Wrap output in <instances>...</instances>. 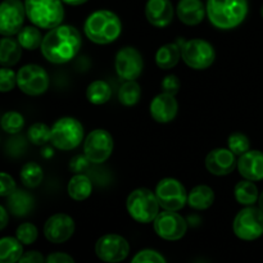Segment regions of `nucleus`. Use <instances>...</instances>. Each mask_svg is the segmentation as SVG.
Segmentation results:
<instances>
[{"label": "nucleus", "mask_w": 263, "mask_h": 263, "mask_svg": "<svg viewBox=\"0 0 263 263\" xmlns=\"http://www.w3.org/2000/svg\"><path fill=\"white\" fill-rule=\"evenodd\" d=\"M261 14H262V17H263V5H262V9H261Z\"/></svg>", "instance_id": "48"}, {"label": "nucleus", "mask_w": 263, "mask_h": 263, "mask_svg": "<svg viewBox=\"0 0 263 263\" xmlns=\"http://www.w3.org/2000/svg\"><path fill=\"white\" fill-rule=\"evenodd\" d=\"M145 15L156 27H166L174 20V7L170 0H148Z\"/></svg>", "instance_id": "20"}, {"label": "nucleus", "mask_w": 263, "mask_h": 263, "mask_svg": "<svg viewBox=\"0 0 263 263\" xmlns=\"http://www.w3.org/2000/svg\"><path fill=\"white\" fill-rule=\"evenodd\" d=\"M17 35L18 43L21 44V46L23 49H27V50H35V49H37L39 46H41L44 40V37H41V32L39 31V28L33 27V26L23 27Z\"/></svg>", "instance_id": "31"}, {"label": "nucleus", "mask_w": 263, "mask_h": 263, "mask_svg": "<svg viewBox=\"0 0 263 263\" xmlns=\"http://www.w3.org/2000/svg\"><path fill=\"white\" fill-rule=\"evenodd\" d=\"M153 222L157 235L168 241L180 240L187 230L186 221L174 211H163Z\"/></svg>", "instance_id": "14"}, {"label": "nucleus", "mask_w": 263, "mask_h": 263, "mask_svg": "<svg viewBox=\"0 0 263 263\" xmlns=\"http://www.w3.org/2000/svg\"><path fill=\"white\" fill-rule=\"evenodd\" d=\"M234 195L239 204L241 205H253L259 199L258 187L251 180H243L238 182L234 189Z\"/></svg>", "instance_id": "28"}, {"label": "nucleus", "mask_w": 263, "mask_h": 263, "mask_svg": "<svg viewBox=\"0 0 263 263\" xmlns=\"http://www.w3.org/2000/svg\"><path fill=\"white\" fill-rule=\"evenodd\" d=\"M87 163H90V161L86 158V157H85V156L84 157L77 156V157H74V158L71 161L69 168H71L73 172H77V174H80V172H82L85 168H86Z\"/></svg>", "instance_id": "44"}, {"label": "nucleus", "mask_w": 263, "mask_h": 263, "mask_svg": "<svg viewBox=\"0 0 263 263\" xmlns=\"http://www.w3.org/2000/svg\"><path fill=\"white\" fill-rule=\"evenodd\" d=\"M234 234L241 240L252 241L263 235V211L247 205L236 215L233 223Z\"/></svg>", "instance_id": "7"}, {"label": "nucleus", "mask_w": 263, "mask_h": 263, "mask_svg": "<svg viewBox=\"0 0 263 263\" xmlns=\"http://www.w3.org/2000/svg\"><path fill=\"white\" fill-rule=\"evenodd\" d=\"M35 200L31 194L23 190H15L12 195L7 198V208L12 215L17 217L27 216L33 210Z\"/></svg>", "instance_id": "22"}, {"label": "nucleus", "mask_w": 263, "mask_h": 263, "mask_svg": "<svg viewBox=\"0 0 263 263\" xmlns=\"http://www.w3.org/2000/svg\"><path fill=\"white\" fill-rule=\"evenodd\" d=\"M21 44L18 40L4 36L0 44V63L3 67H10L18 63L22 55Z\"/></svg>", "instance_id": "25"}, {"label": "nucleus", "mask_w": 263, "mask_h": 263, "mask_svg": "<svg viewBox=\"0 0 263 263\" xmlns=\"http://www.w3.org/2000/svg\"><path fill=\"white\" fill-rule=\"evenodd\" d=\"M128 213L135 221L140 223H149L156 220L159 215V202L156 193L152 190L140 187L128 195L126 202Z\"/></svg>", "instance_id": "5"}, {"label": "nucleus", "mask_w": 263, "mask_h": 263, "mask_svg": "<svg viewBox=\"0 0 263 263\" xmlns=\"http://www.w3.org/2000/svg\"><path fill=\"white\" fill-rule=\"evenodd\" d=\"M25 15L26 7L21 0H4L0 5V33L13 36L20 32Z\"/></svg>", "instance_id": "13"}, {"label": "nucleus", "mask_w": 263, "mask_h": 263, "mask_svg": "<svg viewBox=\"0 0 263 263\" xmlns=\"http://www.w3.org/2000/svg\"><path fill=\"white\" fill-rule=\"evenodd\" d=\"M181 58V48L177 44H166L156 53V63L159 68L170 69L176 66Z\"/></svg>", "instance_id": "26"}, {"label": "nucleus", "mask_w": 263, "mask_h": 263, "mask_svg": "<svg viewBox=\"0 0 263 263\" xmlns=\"http://www.w3.org/2000/svg\"><path fill=\"white\" fill-rule=\"evenodd\" d=\"M84 127L76 118L63 117L51 127V144L61 151H72L81 144Z\"/></svg>", "instance_id": "6"}, {"label": "nucleus", "mask_w": 263, "mask_h": 263, "mask_svg": "<svg viewBox=\"0 0 263 263\" xmlns=\"http://www.w3.org/2000/svg\"><path fill=\"white\" fill-rule=\"evenodd\" d=\"M45 263H74V259L69 254L57 252V253L49 254L48 258L45 259Z\"/></svg>", "instance_id": "43"}, {"label": "nucleus", "mask_w": 263, "mask_h": 263, "mask_svg": "<svg viewBox=\"0 0 263 263\" xmlns=\"http://www.w3.org/2000/svg\"><path fill=\"white\" fill-rule=\"evenodd\" d=\"M215 202V193L207 185H198L187 194V204L197 211H204Z\"/></svg>", "instance_id": "23"}, {"label": "nucleus", "mask_w": 263, "mask_h": 263, "mask_svg": "<svg viewBox=\"0 0 263 263\" xmlns=\"http://www.w3.org/2000/svg\"><path fill=\"white\" fill-rule=\"evenodd\" d=\"M22 254V243L17 238L5 236L0 240V263H18Z\"/></svg>", "instance_id": "27"}, {"label": "nucleus", "mask_w": 263, "mask_h": 263, "mask_svg": "<svg viewBox=\"0 0 263 263\" xmlns=\"http://www.w3.org/2000/svg\"><path fill=\"white\" fill-rule=\"evenodd\" d=\"M113 138L107 130L97 128L86 136L84 143V154L90 163L99 164L107 161L113 152Z\"/></svg>", "instance_id": "10"}, {"label": "nucleus", "mask_w": 263, "mask_h": 263, "mask_svg": "<svg viewBox=\"0 0 263 263\" xmlns=\"http://www.w3.org/2000/svg\"><path fill=\"white\" fill-rule=\"evenodd\" d=\"M131 263H167L166 259L163 258L162 254L158 252L152 251V249H144V251L139 252Z\"/></svg>", "instance_id": "38"}, {"label": "nucleus", "mask_w": 263, "mask_h": 263, "mask_svg": "<svg viewBox=\"0 0 263 263\" xmlns=\"http://www.w3.org/2000/svg\"><path fill=\"white\" fill-rule=\"evenodd\" d=\"M81 49L80 32L68 25H59L44 36L41 53L49 62L55 64L67 63L77 55Z\"/></svg>", "instance_id": "1"}, {"label": "nucleus", "mask_w": 263, "mask_h": 263, "mask_svg": "<svg viewBox=\"0 0 263 263\" xmlns=\"http://www.w3.org/2000/svg\"><path fill=\"white\" fill-rule=\"evenodd\" d=\"M37 229L33 223L25 222L21 223L20 226L15 230V238L21 241L25 246H30V244L35 243V240L37 239Z\"/></svg>", "instance_id": "36"}, {"label": "nucleus", "mask_w": 263, "mask_h": 263, "mask_svg": "<svg viewBox=\"0 0 263 263\" xmlns=\"http://www.w3.org/2000/svg\"><path fill=\"white\" fill-rule=\"evenodd\" d=\"M116 72L118 77L126 81L136 80L143 72V58L135 48L126 46L122 48L116 55Z\"/></svg>", "instance_id": "15"}, {"label": "nucleus", "mask_w": 263, "mask_h": 263, "mask_svg": "<svg viewBox=\"0 0 263 263\" xmlns=\"http://www.w3.org/2000/svg\"><path fill=\"white\" fill-rule=\"evenodd\" d=\"M156 195L159 205L164 211H177L182 210L187 203V194L185 186L176 179L161 180L156 187Z\"/></svg>", "instance_id": "9"}, {"label": "nucleus", "mask_w": 263, "mask_h": 263, "mask_svg": "<svg viewBox=\"0 0 263 263\" xmlns=\"http://www.w3.org/2000/svg\"><path fill=\"white\" fill-rule=\"evenodd\" d=\"M181 58L190 68L205 69L215 62L213 46L202 39H192L181 46Z\"/></svg>", "instance_id": "8"}, {"label": "nucleus", "mask_w": 263, "mask_h": 263, "mask_svg": "<svg viewBox=\"0 0 263 263\" xmlns=\"http://www.w3.org/2000/svg\"><path fill=\"white\" fill-rule=\"evenodd\" d=\"M110 97H112V87L107 81L97 80L87 86L86 98L91 104H104L110 99Z\"/></svg>", "instance_id": "29"}, {"label": "nucleus", "mask_w": 263, "mask_h": 263, "mask_svg": "<svg viewBox=\"0 0 263 263\" xmlns=\"http://www.w3.org/2000/svg\"><path fill=\"white\" fill-rule=\"evenodd\" d=\"M25 126V118L21 113L10 110L4 113L2 118V128L8 134H18Z\"/></svg>", "instance_id": "34"}, {"label": "nucleus", "mask_w": 263, "mask_h": 263, "mask_svg": "<svg viewBox=\"0 0 263 263\" xmlns=\"http://www.w3.org/2000/svg\"><path fill=\"white\" fill-rule=\"evenodd\" d=\"M5 151L8 152V154H10L12 157H18L26 151V140L23 136H14V138L9 139L5 145Z\"/></svg>", "instance_id": "39"}, {"label": "nucleus", "mask_w": 263, "mask_h": 263, "mask_svg": "<svg viewBox=\"0 0 263 263\" xmlns=\"http://www.w3.org/2000/svg\"><path fill=\"white\" fill-rule=\"evenodd\" d=\"M74 233V221L66 213H57L48 218L44 226V235L49 241L61 244L68 240Z\"/></svg>", "instance_id": "16"}, {"label": "nucleus", "mask_w": 263, "mask_h": 263, "mask_svg": "<svg viewBox=\"0 0 263 263\" xmlns=\"http://www.w3.org/2000/svg\"><path fill=\"white\" fill-rule=\"evenodd\" d=\"M63 3H66V4L68 5H81L84 4V3H86L87 0H62Z\"/></svg>", "instance_id": "46"}, {"label": "nucleus", "mask_w": 263, "mask_h": 263, "mask_svg": "<svg viewBox=\"0 0 263 263\" xmlns=\"http://www.w3.org/2000/svg\"><path fill=\"white\" fill-rule=\"evenodd\" d=\"M18 263H45V259L40 252L30 251L22 254Z\"/></svg>", "instance_id": "42"}, {"label": "nucleus", "mask_w": 263, "mask_h": 263, "mask_svg": "<svg viewBox=\"0 0 263 263\" xmlns=\"http://www.w3.org/2000/svg\"><path fill=\"white\" fill-rule=\"evenodd\" d=\"M228 145L229 149H230L235 156H243L244 153H247V152L249 151L251 143H249L248 136L244 135V134L233 133L229 136Z\"/></svg>", "instance_id": "35"}, {"label": "nucleus", "mask_w": 263, "mask_h": 263, "mask_svg": "<svg viewBox=\"0 0 263 263\" xmlns=\"http://www.w3.org/2000/svg\"><path fill=\"white\" fill-rule=\"evenodd\" d=\"M180 80L179 77L175 76V74H168V76L164 77L162 80V90L163 92H167V94H171V95H176L180 90Z\"/></svg>", "instance_id": "41"}, {"label": "nucleus", "mask_w": 263, "mask_h": 263, "mask_svg": "<svg viewBox=\"0 0 263 263\" xmlns=\"http://www.w3.org/2000/svg\"><path fill=\"white\" fill-rule=\"evenodd\" d=\"M258 204H259V208L263 211V192L261 193V195H259V199H258Z\"/></svg>", "instance_id": "47"}, {"label": "nucleus", "mask_w": 263, "mask_h": 263, "mask_svg": "<svg viewBox=\"0 0 263 263\" xmlns=\"http://www.w3.org/2000/svg\"><path fill=\"white\" fill-rule=\"evenodd\" d=\"M15 190H17V187H15V182L13 180V177L10 175H8L7 172H2L0 174V195L4 198H8Z\"/></svg>", "instance_id": "40"}, {"label": "nucleus", "mask_w": 263, "mask_h": 263, "mask_svg": "<svg viewBox=\"0 0 263 263\" xmlns=\"http://www.w3.org/2000/svg\"><path fill=\"white\" fill-rule=\"evenodd\" d=\"M21 181L27 187H37L43 181V168L36 162H28L21 170Z\"/></svg>", "instance_id": "30"}, {"label": "nucleus", "mask_w": 263, "mask_h": 263, "mask_svg": "<svg viewBox=\"0 0 263 263\" xmlns=\"http://www.w3.org/2000/svg\"><path fill=\"white\" fill-rule=\"evenodd\" d=\"M27 138L35 145H44L51 141V128L45 123L36 122L28 128Z\"/></svg>", "instance_id": "33"}, {"label": "nucleus", "mask_w": 263, "mask_h": 263, "mask_svg": "<svg viewBox=\"0 0 263 263\" xmlns=\"http://www.w3.org/2000/svg\"><path fill=\"white\" fill-rule=\"evenodd\" d=\"M248 14L247 0H208L207 15L220 30H231L240 25Z\"/></svg>", "instance_id": "2"}, {"label": "nucleus", "mask_w": 263, "mask_h": 263, "mask_svg": "<svg viewBox=\"0 0 263 263\" xmlns=\"http://www.w3.org/2000/svg\"><path fill=\"white\" fill-rule=\"evenodd\" d=\"M17 86L25 94L37 97L48 90L49 76L41 66L26 64L17 72Z\"/></svg>", "instance_id": "11"}, {"label": "nucleus", "mask_w": 263, "mask_h": 263, "mask_svg": "<svg viewBox=\"0 0 263 263\" xmlns=\"http://www.w3.org/2000/svg\"><path fill=\"white\" fill-rule=\"evenodd\" d=\"M68 195L74 200H85L91 195L92 182L89 176L84 174H76L68 182Z\"/></svg>", "instance_id": "24"}, {"label": "nucleus", "mask_w": 263, "mask_h": 263, "mask_svg": "<svg viewBox=\"0 0 263 263\" xmlns=\"http://www.w3.org/2000/svg\"><path fill=\"white\" fill-rule=\"evenodd\" d=\"M8 223V211L4 205L0 207V230H4Z\"/></svg>", "instance_id": "45"}, {"label": "nucleus", "mask_w": 263, "mask_h": 263, "mask_svg": "<svg viewBox=\"0 0 263 263\" xmlns=\"http://www.w3.org/2000/svg\"><path fill=\"white\" fill-rule=\"evenodd\" d=\"M95 253L103 262L120 263L127 258L130 246L123 236L117 234H107L97 241Z\"/></svg>", "instance_id": "12"}, {"label": "nucleus", "mask_w": 263, "mask_h": 263, "mask_svg": "<svg viewBox=\"0 0 263 263\" xmlns=\"http://www.w3.org/2000/svg\"><path fill=\"white\" fill-rule=\"evenodd\" d=\"M204 4L202 0H180L177 4V17L187 26L199 25L205 15Z\"/></svg>", "instance_id": "21"}, {"label": "nucleus", "mask_w": 263, "mask_h": 263, "mask_svg": "<svg viewBox=\"0 0 263 263\" xmlns=\"http://www.w3.org/2000/svg\"><path fill=\"white\" fill-rule=\"evenodd\" d=\"M17 85V73L8 67L0 69V91L8 92Z\"/></svg>", "instance_id": "37"}, {"label": "nucleus", "mask_w": 263, "mask_h": 263, "mask_svg": "<svg viewBox=\"0 0 263 263\" xmlns=\"http://www.w3.org/2000/svg\"><path fill=\"white\" fill-rule=\"evenodd\" d=\"M238 170L244 179L261 181L263 180V152L248 151L244 153L238 161Z\"/></svg>", "instance_id": "19"}, {"label": "nucleus", "mask_w": 263, "mask_h": 263, "mask_svg": "<svg viewBox=\"0 0 263 263\" xmlns=\"http://www.w3.org/2000/svg\"><path fill=\"white\" fill-rule=\"evenodd\" d=\"M84 31L92 43L104 45L117 40L122 31V25L116 13L110 10H97L87 17Z\"/></svg>", "instance_id": "3"}, {"label": "nucleus", "mask_w": 263, "mask_h": 263, "mask_svg": "<svg viewBox=\"0 0 263 263\" xmlns=\"http://www.w3.org/2000/svg\"><path fill=\"white\" fill-rule=\"evenodd\" d=\"M235 167V154L230 149H213L205 157V168L216 176H225V175L231 174Z\"/></svg>", "instance_id": "17"}, {"label": "nucleus", "mask_w": 263, "mask_h": 263, "mask_svg": "<svg viewBox=\"0 0 263 263\" xmlns=\"http://www.w3.org/2000/svg\"><path fill=\"white\" fill-rule=\"evenodd\" d=\"M26 14L36 27L51 30L62 23L64 8L62 0H26Z\"/></svg>", "instance_id": "4"}, {"label": "nucleus", "mask_w": 263, "mask_h": 263, "mask_svg": "<svg viewBox=\"0 0 263 263\" xmlns=\"http://www.w3.org/2000/svg\"><path fill=\"white\" fill-rule=\"evenodd\" d=\"M140 85L135 80L126 81L125 84H122V86L120 87V91H118V100L121 102V104L127 105V107L135 105L140 100Z\"/></svg>", "instance_id": "32"}, {"label": "nucleus", "mask_w": 263, "mask_h": 263, "mask_svg": "<svg viewBox=\"0 0 263 263\" xmlns=\"http://www.w3.org/2000/svg\"><path fill=\"white\" fill-rule=\"evenodd\" d=\"M149 110L154 121L159 123H168L176 117L179 104L175 95L162 92L152 100Z\"/></svg>", "instance_id": "18"}]
</instances>
